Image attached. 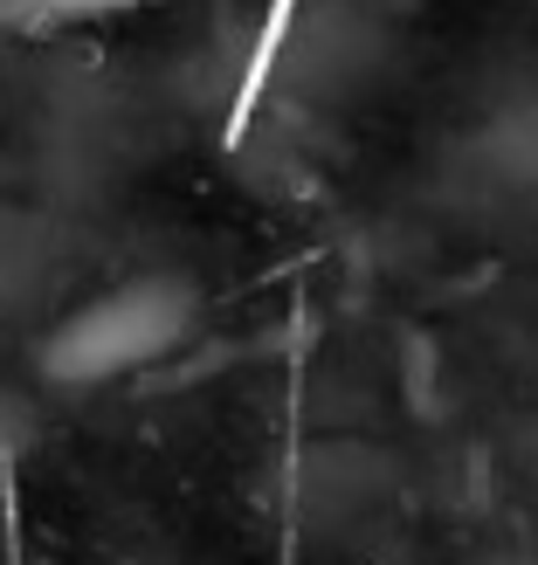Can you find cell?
<instances>
[{
    "label": "cell",
    "mask_w": 538,
    "mask_h": 565,
    "mask_svg": "<svg viewBox=\"0 0 538 565\" xmlns=\"http://www.w3.org/2000/svg\"><path fill=\"white\" fill-rule=\"evenodd\" d=\"M193 318H201V297L180 276H125L118 290H97L91 303H76L63 324L42 338V380L49 386H110L159 365L166 352L187 345Z\"/></svg>",
    "instance_id": "cell-1"
},
{
    "label": "cell",
    "mask_w": 538,
    "mask_h": 565,
    "mask_svg": "<svg viewBox=\"0 0 538 565\" xmlns=\"http://www.w3.org/2000/svg\"><path fill=\"white\" fill-rule=\"evenodd\" d=\"M138 0H0V28H42V21H91V14H125Z\"/></svg>",
    "instance_id": "cell-2"
}]
</instances>
